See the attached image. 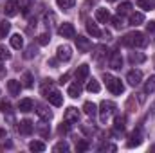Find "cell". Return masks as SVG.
Returning <instances> with one entry per match:
<instances>
[{
    "mask_svg": "<svg viewBox=\"0 0 155 153\" xmlns=\"http://www.w3.org/2000/svg\"><path fill=\"white\" fill-rule=\"evenodd\" d=\"M121 43L126 45V47H144L146 45V38H144L143 33L134 31V33H128L124 38L121 40Z\"/></svg>",
    "mask_w": 155,
    "mask_h": 153,
    "instance_id": "obj_1",
    "label": "cell"
},
{
    "mask_svg": "<svg viewBox=\"0 0 155 153\" xmlns=\"http://www.w3.org/2000/svg\"><path fill=\"white\" fill-rule=\"evenodd\" d=\"M103 79L107 81V88L112 92V94H116V96H121L123 92H124V85L121 83V79H117V77H112L110 74H105Z\"/></svg>",
    "mask_w": 155,
    "mask_h": 153,
    "instance_id": "obj_2",
    "label": "cell"
},
{
    "mask_svg": "<svg viewBox=\"0 0 155 153\" xmlns=\"http://www.w3.org/2000/svg\"><path fill=\"white\" fill-rule=\"evenodd\" d=\"M114 110H116V103H112V101H101V105H99V121L105 124L110 119V115L114 114Z\"/></svg>",
    "mask_w": 155,
    "mask_h": 153,
    "instance_id": "obj_3",
    "label": "cell"
},
{
    "mask_svg": "<svg viewBox=\"0 0 155 153\" xmlns=\"http://www.w3.org/2000/svg\"><path fill=\"white\" fill-rule=\"evenodd\" d=\"M56 58H58L60 61H71V58H72V47L67 45V43L60 45V47L56 49Z\"/></svg>",
    "mask_w": 155,
    "mask_h": 153,
    "instance_id": "obj_4",
    "label": "cell"
},
{
    "mask_svg": "<svg viewBox=\"0 0 155 153\" xmlns=\"http://www.w3.org/2000/svg\"><path fill=\"white\" fill-rule=\"evenodd\" d=\"M58 33H60V36H63V38H76V29H74V25H72L71 22L61 24L60 29H58Z\"/></svg>",
    "mask_w": 155,
    "mask_h": 153,
    "instance_id": "obj_5",
    "label": "cell"
},
{
    "mask_svg": "<svg viewBox=\"0 0 155 153\" xmlns=\"http://www.w3.org/2000/svg\"><path fill=\"white\" fill-rule=\"evenodd\" d=\"M126 81H128L130 86H137V85H141V81H143V72L137 70V69L130 70V72L126 74Z\"/></svg>",
    "mask_w": 155,
    "mask_h": 153,
    "instance_id": "obj_6",
    "label": "cell"
},
{
    "mask_svg": "<svg viewBox=\"0 0 155 153\" xmlns=\"http://www.w3.org/2000/svg\"><path fill=\"white\" fill-rule=\"evenodd\" d=\"M45 99H47L52 106H61V105H63V96H61L58 90H54V88L45 96Z\"/></svg>",
    "mask_w": 155,
    "mask_h": 153,
    "instance_id": "obj_7",
    "label": "cell"
},
{
    "mask_svg": "<svg viewBox=\"0 0 155 153\" xmlns=\"http://www.w3.org/2000/svg\"><path fill=\"white\" fill-rule=\"evenodd\" d=\"M20 9V0H7L5 5H4V13L7 16H15Z\"/></svg>",
    "mask_w": 155,
    "mask_h": 153,
    "instance_id": "obj_8",
    "label": "cell"
},
{
    "mask_svg": "<svg viewBox=\"0 0 155 153\" xmlns=\"http://www.w3.org/2000/svg\"><path fill=\"white\" fill-rule=\"evenodd\" d=\"M18 132H20L22 135H31V133L35 132V124H33L29 119H24V121H20V124H18Z\"/></svg>",
    "mask_w": 155,
    "mask_h": 153,
    "instance_id": "obj_9",
    "label": "cell"
},
{
    "mask_svg": "<svg viewBox=\"0 0 155 153\" xmlns=\"http://www.w3.org/2000/svg\"><path fill=\"white\" fill-rule=\"evenodd\" d=\"M63 121H67L69 124H71V122H78V121H79V112H78V108H74V106H69V108L65 110Z\"/></svg>",
    "mask_w": 155,
    "mask_h": 153,
    "instance_id": "obj_10",
    "label": "cell"
},
{
    "mask_svg": "<svg viewBox=\"0 0 155 153\" xmlns=\"http://www.w3.org/2000/svg\"><path fill=\"white\" fill-rule=\"evenodd\" d=\"M88 72H90V69H88V65H87V63L79 65V67L76 69V81H78V83H83V81H87Z\"/></svg>",
    "mask_w": 155,
    "mask_h": 153,
    "instance_id": "obj_11",
    "label": "cell"
},
{
    "mask_svg": "<svg viewBox=\"0 0 155 153\" xmlns=\"http://www.w3.org/2000/svg\"><path fill=\"white\" fill-rule=\"evenodd\" d=\"M141 142H143V135H141L139 130H135V132H132V135L128 137L126 146H128V148H135V146H139Z\"/></svg>",
    "mask_w": 155,
    "mask_h": 153,
    "instance_id": "obj_12",
    "label": "cell"
},
{
    "mask_svg": "<svg viewBox=\"0 0 155 153\" xmlns=\"http://www.w3.org/2000/svg\"><path fill=\"white\" fill-rule=\"evenodd\" d=\"M76 45H78V50H79V52H88V50L92 49V45H90L88 38H85V36H78L76 38Z\"/></svg>",
    "mask_w": 155,
    "mask_h": 153,
    "instance_id": "obj_13",
    "label": "cell"
},
{
    "mask_svg": "<svg viewBox=\"0 0 155 153\" xmlns=\"http://www.w3.org/2000/svg\"><path fill=\"white\" fill-rule=\"evenodd\" d=\"M108 65H110L114 70H117V69H121V67H123V56H121V52H117V50H116V52H112Z\"/></svg>",
    "mask_w": 155,
    "mask_h": 153,
    "instance_id": "obj_14",
    "label": "cell"
},
{
    "mask_svg": "<svg viewBox=\"0 0 155 153\" xmlns=\"http://www.w3.org/2000/svg\"><path fill=\"white\" fill-rule=\"evenodd\" d=\"M7 90L11 96H20V90H22V83L16 81V79H9L7 81Z\"/></svg>",
    "mask_w": 155,
    "mask_h": 153,
    "instance_id": "obj_15",
    "label": "cell"
},
{
    "mask_svg": "<svg viewBox=\"0 0 155 153\" xmlns=\"http://www.w3.org/2000/svg\"><path fill=\"white\" fill-rule=\"evenodd\" d=\"M96 20L99 22V24H107V22H110V13H108V9H96Z\"/></svg>",
    "mask_w": 155,
    "mask_h": 153,
    "instance_id": "obj_16",
    "label": "cell"
},
{
    "mask_svg": "<svg viewBox=\"0 0 155 153\" xmlns=\"http://www.w3.org/2000/svg\"><path fill=\"white\" fill-rule=\"evenodd\" d=\"M33 108H35V101L33 99H29V97L20 99V103H18V110L20 112H31Z\"/></svg>",
    "mask_w": 155,
    "mask_h": 153,
    "instance_id": "obj_17",
    "label": "cell"
},
{
    "mask_svg": "<svg viewBox=\"0 0 155 153\" xmlns=\"http://www.w3.org/2000/svg\"><path fill=\"white\" fill-rule=\"evenodd\" d=\"M92 58H94V61H101L103 58H107V47L105 45H97L94 49V52H92Z\"/></svg>",
    "mask_w": 155,
    "mask_h": 153,
    "instance_id": "obj_18",
    "label": "cell"
},
{
    "mask_svg": "<svg viewBox=\"0 0 155 153\" xmlns=\"http://www.w3.org/2000/svg\"><path fill=\"white\" fill-rule=\"evenodd\" d=\"M128 60H130V63L139 65V63H144V61H146V56H144L143 52H130Z\"/></svg>",
    "mask_w": 155,
    "mask_h": 153,
    "instance_id": "obj_19",
    "label": "cell"
},
{
    "mask_svg": "<svg viewBox=\"0 0 155 153\" xmlns=\"http://www.w3.org/2000/svg\"><path fill=\"white\" fill-rule=\"evenodd\" d=\"M141 24H144V15H143V13H132V15H130V25L137 27V25H141Z\"/></svg>",
    "mask_w": 155,
    "mask_h": 153,
    "instance_id": "obj_20",
    "label": "cell"
},
{
    "mask_svg": "<svg viewBox=\"0 0 155 153\" xmlns=\"http://www.w3.org/2000/svg\"><path fill=\"white\" fill-rule=\"evenodd\" d=\"M87 31H88V34H92L94 38H101V36H103V33H101V29L97 27V24L88 22V24H87Z\"/></svg>",
    "mask_w": 155,
    "mask_h": 153,
    "instance_id": "obj_21",
    "label": "cell"
},
{
    "mask_svg": "<svg viewBox=\"0 0 155 153\" xmlns=\"http://www.w3.org/2000/svg\"><path fill=\"white\" fill-rule=\"evenodd\" d=\"M87 90L90 92V94H97L99 90H101V85H99V81L97 79H88V83H87Z\"/></svg>",
    "mask_w": 155,
    "mask_h": 153,
    "instance_id": "obj_22",
    "label": "cell"
},
{
    "mask_svg": "<svg viewBox=\"0 0 155 153\" xmlns=\"http://www.w3.org/2000/svg\"><path fill=\"white\" fill-rule=\"evenodd\" d=\"M83 110H85V114L88 115V117H96V115H97V106H96L94 103H90V101H87V103L83 105Z\"/></svg>",
    "mask_w": 155,
    "mask_h": 153,
    "instance_id": "obj_23",
    "label": "cell"
},
{
    "mask_svg": "<svg viewBox=\"0 0 155 153\" xmlns=\"http://www.w3.org/2000/svg\"><path fill=\"white\" fill-rule=\"evenodd\" d=\"M67 92H69L71 97H79V96H81V83H78V81L76 83H72V85L69 86Z\"/></svg>",
    "mask_w": 155,
    "mask_h": 153,
    "instance_id": "obj_24",
    "label": "cell"
},
{
    "mask_svg": "<svg viewBox=\"0 0 155 153\" xmlns=\"http://www.w3.org/2000/svg\"><path fill=\"white\" fill-rule=\"evenodd\" d=\"M11 47L16 49V50L24 47V38H22V34H13V36H11Z\"/></svg>",
    "mask_w": 155,
    "mask_h": 153,
    "instance_id": "obj_25",
    "label": "cell"
},
{
    "mask_svg": "<svg viewBox=\"0 0 155 153\" xmlns=\"http://www.w3.org/2000/svg\"><path fill=\"white\" fill-rule=\"evenodd\" d=\"M36 114H38V117L41 119V121H51V119H52V112L47 110V108H43V106H38Z\"/></svg>",
    "mask_w": 155,
    "mask_h": 153,
    "instance_id": "obj_26",
    "label": "cell"
},
{
    "mask_svg": "<svg viewBox=\"0 0 155 153\" xmlns=\"http://www.w3.org/2000/svg\"><path fill=\"white\" fill-rule=\"evenodd\" d=\"M155 92V76H150L144 83V94H153Z\"/></svg>",
    "mask_w": 155,
    "mask_h": 153,
    "instance_id": "obj_27",
    "label": "cell"
},
{
    "mask_svg": "<svg viewBox=\"0 0 155 153\" xmlns=\"http://www.w3.org/2000/svg\"><path fill=\"white\" fill-rule=\"evenodd\" d=\"M124 124H126V117L124 115H116V119H114V128H116L117 132L121 130H124Z\"/></svg>",
    "mask_w": 155,
    "mask_h": 153,
    "instance_id": "obj_28",
    "label": "cell"
},
{
    "mask_svg": "<svg viewBox=\"0 0 155 153\" xmlns=\"http://www.w3.org/2000/svg\"><path fill=\"white\" fill-rule=\"evenodd\" d=\"M36 54H38V47L33 43V45H29V47L25 49V52H24V58H25V60H31V58H35Z\"/></svg>",
    "mask_w": 155,
    "mask_h": 153,
    "instance_id": "obj_29",
    "label": "cell"
},
{
    "mask_svg": "<svg viewBox=\"0 0 155 153\" xmlns=\"http://www.w3.org/2000/svg\"><path fill=\"white\" fill-rule=\"evenodd\" d=\"M56 4H58V7H60V9L69 11V9H72V7H74L76 0H56Z\"/></svg>",
    "mask_w": 155,
    "mask_h": 153,
    "instance_id": "obj_30",
    "label": "cell"
},
{
    "mask_svg": "<svg viewBox=\"0 0 155 153\" xmlns=\"http://www.w3.org/2000/svg\"><path fill=\"white\" fill-rule=\"evenodd\" d=\"M9 31H11V24H9L7 20L0 22V38H5V36L9 34Z\"/></svg>",
    "mask_w": 155,
    "mask_h": 153,
    "instance_id": "obj_31",
    "label": "cell"
},
{
    "mask_svg": "<svg viewBox=\"0 0 155 153\" xmlns=\"http://www.w3.org/2000/svg\"><path fill=\"white\" fill-rule=\"evenodd\" d=\"M43 22H45V25L51 29V27L54 25V22H56V15H54V13H51V11H49V13H45V16H43Z\"/></svg>",
    "mask_w": 155,
    "mask_h": 153,
    "instance_id": "obj_32",
    "label": "cell"
},
{
    "mask_svg": "<svg viewBox=\"0 0 155 153\" xmlns=\"http://www.w3.org/2000/svg\"><path fill=\"white\" fill-rule=\"evenodd\" d=\"M29 150L31 151H45V144L41 141H33V142H29Z\"/></svg>",
    "mask_w": 155,
    "mask_h": 153,
    "instance_id": "obj_33",
    "label": "cell"
},
{
    "mask_svg": "<svg viewBox=\"0 0 155 153\" xmlns=\"http://www.w3.org/2000/svg\"><path fill=\"white\" fill-rule=\"evenodd\" d=\"M137 5H139L141 9H144V11H152L155 7V4L152 0H137Z\"/></svg>",
    "mask_w": 155,
    "mask_h": 153,
    "instance_id": "obj_34",
    "label": "cell"
},
{
    "mask_svg": "<svg viewBox=\"0 0 155 153\" xmlns=\"http://www.w3.org/2000/svg\"><path fill=\"white\" fill-rule=\"evenodd\" d=\"M52 88H54V83H52V79H45V81H43V85H41V94H43V96H47V94H49Z\"/></svg>",
    "mask_w": 155,
    "mask_h": 153,
    "instance_id": "obj_35",
    "label": "cell"
},
{
    "mask_svg": "<svg viewBox=\"0 0 155 153\" xmlns=\"http://www.w3.org/2000/svg\"><path fill=\"white\" fill-rule=\"evenodd\" d=\"M22 85L27 86V88L33 86V74H31V72H24V74H22Z\"/></svg>",
    "mask_w": 155,
    "mask_h": 153,
    "instance_id": "obj_36",
    "label": "cell"
},
{
    "mask_svg": "<svg viewBox=\"0 0 155 153\" xmlns=\"http://www.w3.org/2000/svg\"><path fill=\"white\" fill-rule=\"evenodd\" d=\"M130 9H132V4L130 2H123L119 7H117V15H126V13H130Z\"/></svg>",
    "mask_w": 155,
    "mask_h": 153,
    "instance_id": "obj_37",
    "label": "cell"
},
{
    "mask_svg": "<svg viewBox=\"0 0 155 153\" xmlns=\"http://www.w3.org/2000/svg\"><path fill=\"white\" fill-rule=\"evenodd\" d=\"M110 24L114 25V29H121L124 24H123V16L117 15V16H110Z\"/></svg>",
    "mask_w": 155,
    "mask_h": 153,
    "instance_id": "obj_38",
    "label": "cell"
},
{
    "mask_svg": "<svg viewBox=\"0 0 155 153\" xmlns=\"http://www.w3.org/2000/svg\"><path fill=\"white\" fill-rule=\"evenodd\" d=\"M126 110H128V112H135V110H137V103H135V97H134V96H130V97L126 99Z\"/></svg>",
    "mask_w": 155,
    "mask_h": 153,
    "instance_id": "obj_39",
    "label": "cell"
},
{
    "mask_svg": "<svg viewBox=\"0 0 155 153\" xmlns=\"http://www.w3.org/2000/svg\"><path fill=\"white\" fill-rule=\"evenodd\" d=\"M4 60H11V52L5 45H0V61H4Z\"/></svg>",
    "mask_w": 155,
    "mask_h": 153,
    "instance_id": "obj_40",
    "label": "cell"
},
{
    "mask_svg": "<svg viewBox=\"0 0 155 153\" xmlns=\"http://www.w3.org/2000/svg\"><path fill=\"white\" fill-rule=\"evenodd\" d=\"M49 41H51V34L49 33H43V34L38 36V45H47Z\"/></svg>",
    "mask_w": 155,
    "mask_h": 153,
    "instance_id": "obj_41",
    "label": "cell"
},
{
    "mask_svg": "<svg viewBox=\"0 0 155 153\" xmlns=\"http://www.w3.org/2000/svg\"><path fill=\"white\" fill-rule=\"evenodd\" d=\"M0 110H2L4 114H11V105H9V101L2 99V101H0Z\"/></svg>",
    "mask_w": 155,
    "mask_h": 153,
    "instance_id": "obj_42",
    "label": "cell"
},
{
    "mask_svg": "<svg viewBox=\"0 0 155 153\" xmlns=\"http://www.w3.org/2000/svg\"><path fill=\"white\" fill-rule=\"evenodd\" d=\"M52 150H54V151H69V144L61 141V142H58V144H56Z\"/></svg>",
    "mask_w": 155,
    "mask_h": 153,
    "instance_id": "obj_43",
    "label": "cell"
},
{
    "mask_svg": "<svg viewBox=\"0 0 155 153\" xmlns=\"http://www.w3.org/2000/svg\"><path fill=\"white\" fill-rule=\"evenodd\" d=\"M99 151H117V146L116 144H103V146H99Z\"/></svg>",
    "mask_w": 155,
    "mask_h": 153,
    "instance_id": "obj_44",
    "label": "cell"
},
{
    "mask_svg": "<svg viewBox=\"0 0 155 153\" xmlns=\"http://www.w3.org/2000/svg\"><path fill=\"white\" fill-rule=\"evenodd\" d=\"M38 132L43 135V137H47V135H49V124H40V126H38Z\"/></svg>",
    "mask_w": 155,
    "mask_h": 153,
    "instance_id": "obj_45",
    "label": "cell"
},
{
    "mask_svg": "<svg viewBox=\"0 0 155 153\" xmlns=\"http://www.w3.org/2000/svg\"><path fill=\"white\" fill-rule=\"evenodd\" d=\"M87 148H88V142H87V141H79V142L76 144V150H78V151H85Z\"/></svg>",
    "mask_w": 155,
    "mask_h": 153,
    "instance_id": "obj_46",
    "label": "cell"
},
{
    "mask_svg": "<svg viewBox=\"0 0 155 153\" xmlns=\"http://www.w3.org/2000/svg\"><path fill=\"white\" fill-rule=\"evenodd\" d=\"M58 132H60V133H67V132H69V122H67V121H65V124L61 122V126L58 128Z\"/></svg>",
    "mask_w": 155,
    "mask_h": 153,
    "instance_id": "obj_47",
    "label": "cell"
},
{
    "mask_svg": "<svg viewBox=\"0 0 155 153\" xmlns=\"http://www.w3.org/2000/svg\"><path fill=\"white\" fill-rule=\"evenodd\" d=\"M58 61H60V60H58V58H51V60H49V61H47V65H51V67H52V69H56V65H58Z\"/></svg>",
    "mask_w": 155,
    "mask_h": 153,
    "instance_id": "obj_48",
    "label": "cell"
},
{
    "mask_svg": "<svg viewBox=\"0 0 155 153\" xmlns=\"http://www.w3.org/2000/svg\"><path fill=\"white\" fill-rule=\"evenodd\" d=\"M67 79H69V74H63V76L60 77V83H65Z\"/></svg>",
    "mask_w": 155,
    "mask_h": 153,
    "instance_id": "obj_49",
    "label": "cell"
},
{
    "mask_svg": "<svg viewBox=\"0 0 155 153\" xmlns=\"http://www.w3.org/2000/svg\"><path fill=\"white\" fill-rule=\"evenodd\" d=\"M148 31H155V22H150L148 24Z\"/></svg>",
    "mask_w": 155,
    "mask_h": 153,
    "instance_id": "obj_50",
    "label": "cell"
},
{
    "mask_svg": "<svg viewBox=\"0 0 155 153\" xmlns=\"http://www.w3.org/2000/svg\"><path fill=\"white\" fill-rule=\"evenodd\" d=\"M5 135H7V133H5V130H4V128H0V139H5Z\"/></svg>",
    "mask_w": 155,
    "mask_h": 153,
    "instance_id": "obj_51",
    "label": "cell"
},
{
    "mask_svg": "<svg viewBox=\"0 0 155 153\" xmlns=\"http://www.w3.org/2000/svg\"><path fill=\"white\" fill-rule=\"evenodd\" d=\"M99 0H87V5H94V4H97Z\"/></svg>",
    "mask_w": 155,
    "mask_h": 153,
    "instance_id": "obj_52",
    "label": "cell"
},
{
    "mask_svg": "<svg viewBox=\"0 0 155 153\" xmlns=\"http://www.w3.org/2000/svg\"><path fill=\"white\" fill-rule=\"evenodd\" d=\"M152 114H155V103L152 105Z\"/></svg>",
    "mask_w": 155,
    "mask_h": 153,
    "instance_id": "obj_53",
    "label": "cell"
},
{
    "mask_svg": "<svg viewBox=\"0 0 155 153\" xmlns=\"http://www.w3.org/2000/svg\"><path fill=\"white\" fill-rule=\"evenodd\" d=\"M2 72H4V69H2V63H0V74H2Z\"/></svg>",
    "mask_w": 155,
    "mask_h": 153,
    "instance_id": "obj_54",
    "label": "cell"
},
{
    "mask_svg": "<svg viewBox=\"0 0 155 153\" xmlns=\"http://www.w3.org/2000/svg\"><path fill=\"white\" fill-rule=\"evenodd\" d=\"M108 2H116V0H108Z\"/></svg>",
    "mask_w": 155,
    "mask_h": 153,
    "instance_id": "obj_55",
    "label": "cell"
}]
</instances>
